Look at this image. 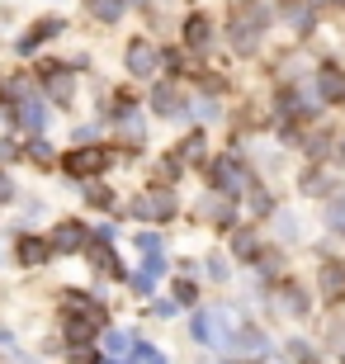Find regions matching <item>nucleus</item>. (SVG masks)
I'll list each match as a JSON object with an SVG mask.
<instances>
[{"instance_id": "obj_1", "label": "nucleus", "mask_w": 345, "mask_h": 364, "mask_svg": "<svg viewBox=\"0 0 345 364\" xmlns=\"http://www.w3.org/2000/svg\"><path fill=\"white\" fill-rule=\"evenodd\" d=\"M133 213L142 218V223H171V218L180 213V203H175L171 189H147L142 199L133 203Z\"/></svg>"}, {"instance_id": "obj_2", "label": "nucleus", "mask_w": 345, "mask_h": 364, "mask_svg": "<svg viewBox=\"0 0 345 364\" xmlns=\"http://www.w3.org/2000/svg\"><path fill=\"white\" fill-rule=\"evenodd\" d=\"M67 176H76V180H90V176H100V171H105L109 166V151L105 147H90V142H85V147H76V151H67Z\"/></svg>"}, {"instance_id": "obj_3", "label": "nucleus", "mask_w": 345, "mask_h": 364, "mask_svg": "<svg viewBox=\"0 0 345 364\" xmlns=\"http://www.w3.org/2000/svg\"><path fill=\"white\" fill-rule=\"evenodd\" d=\"M161 62H166V53H161V48H152L147 38L128 43V76H137V81H152Z\"/></svg>"}, {"instance_id": "obj_4", "label": "nucleus", "mask_w": 345, "mask_h": 364, "mask_svg": "<svg viewBox=\"0 0 345 364\" xmlns=\"http://www.w3.org/2000/svg\"><path fill=\"white\" fill-rule=\"evenodd\" d=\"M152 114H156V119H185L189 114L185 90H180V85H152Z\"/></svg>"}, {"instance_id": "obj_5", "label": "nucleus", "mask_w": 345, "mask_h": 364, "mask_svg": "<svg viewBox=\"0 0 345 364\" xmlns=\"http://www.w3.org/2000/svg\"><path fill=\"white\" fill-rule=\"evenodd\" d=\"M43 85H48V100L62 109H71V100H76V76H71L67 67H48L43 71Z\"/></svg>"}, {"instance_id": "obj_6", "label": "nucleus", "mask_w": 345, "mask_h": 364, "mask_svg": "<svg viewBox=\"0 0 345 364\" xmlns=\"http://www.w3.org/2000/svg\"><path fill=\"white\" fill-rule=\"evenodd\" d=\"M241 161L237 156H218V161H208V185L213 189H223V194H237V185H241Z\"/></svg>"}, {"instance_id": "obj_7", "label": "nucleus", "mask_w": 345, "mask_h": 364, "mask_svg": "<svg viewBox=\"0 0 345 364\" xmlns=\"http://www.w3.org/2000/svg\"><path fill=\"white\" fill-rule=\"evenodd\" d=\"M227 350H241L246 360H265V355H270V336L260 331V326H246V322H241V331L232 336V346H227Z\"/></svg>"}, {"instance_id": "obj_8", "label": "nucleus", "mask_w": 345, "mask_h": 364, "mask_svg": "<svg viewBox=\"0 0 345 364\" xmlns=\"http://www.w3.org/2000/svg\"><path fill=\"white\" fill-rule=\"evenodd\" d=\"M53 251H62V256H71V251H90V232L80 228V223H57Z\"/></svg>"}, {"instance_id": "obj_9", "label": "nucleus", "mask_w": 345, "mask_h": 364, "mask_svg": "<svg viewBox=\"0 0 345 364\" xmlns=\"http://www.w3.org/2000/svg\"><path fill=\"white\" fill-rule=\"evenodd\" d=\"M275 308L284 317H307V294L293 279H284V284H275Z\"/></svg>"}, {"instance_id": "obj_10", "label": "nucleus", "mask_w": 345, "mask_h": 364, "mask_svg": "<svg viewBox=\"0 0 345 364\" xmlns=\"http://www.w3.org/2000/svg\"><path fill=\"white\" fill-rule=\"evenodd\" d=\"M14 119H19V128H24V133L43 137V128H48V109H43V100H33V95H28V100H19V105H14Z\"/></svg>"}, {"instance_id": "obj_11", "label": "nucleus", "mask_w": 345, "mask_h": 364, "mask_svg": "<svg viewBox=\"0 0 345 364\" xmlns=\"http://www.w3.org/2000/svg\"><path fill=\"white\" fill-rule=\"evenodd\" d=\"M90 265H95V274H105V279H119V274H123L119 256H114V246L100 242V237L90 242Z\"/></svg>"}, {"instance_id": "obj_12", "label": "nucleus", "mask_w": 345, "mask_h": 364, "mask_svg": "<svg viewBox=\"0 0 345 364\" xmlns=\"http://www.w3.org/2000/svg\"><path fill=\"white\" fill-rule=\"evenodd\" d=\"M100 326H105L100 317H85V312H67V326H62V331H67V346H85V341H90Z\"/></svg>"}, {"instance_id": "obj_13", "label": "nucleus", "mask_w": 345, "mask_h": 364, "mask_svg": "<svg viewBox=\"0 0 345 364\" xmlns=\"http://www.w3.org/2000/svg\"><path fill=\"white\" fill-rule=\"evenodd\" d=\"M208 223H218V228H232V218H237V208H232V194H223V189H213L208 203L199 208Z\"/></svg>"}, {"instance_id": "obj_14", "label": "nucleus", "mask_w": 345, "mask_h": 364, "mask_svg": "<svg viewBox=\"0 0 345 364\" xmlns=\"http://www.w3.org/2000/svg\"><path fill=\"white\" fill-rule=\"evenodd\" d=\"M161 274H166V260H161V256H142V270L133 274V294L147 298V294L161 284Z\"/></svg>"}, {"instance_id": "obj_15", "label": "nucleus", "mask_w": 345, "mask_h": 364, "mask_svg": "<svg viewBox=\"0 0 345 364\" xmlns=\"http://www.w3.org/2000/svg\"><path fill=\"white\" fill-rule=\"evenodd\" d=\"M62 28H67V24H62V19H43L38 28H28L24 38H19V53H24V57H33V53H38V43L57 38V33H62Z\"/></svg>"}, {"instance_id": "obj_16", "label": "nucleus", "mask_w": 345, "mask_h": 364, "mask_svg": "<svg viewBox=\"0 0 345 364\" xmlns=\"http://www.w3.org/2000/svg\"><path fill=\"white\" fill-rule=\"evenodd\" d=\"M185 43L194 48V53H203V48L213 43V24L203 19V14H189V19H185Z\"/></svg>"}, {"instance_id": "obj_17", "label": "nucleus", "mask_w": 345, "mask_h": 364, "mask_svg": "<svg viewBox=\"0 0 345 364\" xmlns=\"http://www.w3.org/2000/svg\"><path fill=\"white\" fill-rule=\"evenodd\" d=\"M317 95H322V100H345V76L331 71V67H322L317 71Z\"/></svg>"}, {"instance_id": "obj_18", "label": "nucleus", "mask_w": 345, "mask_h": 364, "mask_svg": "<svg viewBox=\"0 0 345 364\" xmlns=\"http://www.w3.org/2000/svg\"><path fill=\"white\" fill-rule=\"evenodd\" d=\"M284 24L298 28V33H307V28L317 24V14H312V5H298V0H289V5H284Z\"/></svg>"}, {"instance_id": "obj_19", "label": "nucleus", "mask_w": 345, "mask_h": 364, "mask_svg": "<svg viewBox=\"0 0 345 364\" xmlns=\"http://www.w3.org/2000/svg\"><path fill=\"white\" fill-rule=\"evenodd\" d=\"M48 256H53V242H38V237H24L19 242V260L24 265H43Z\"/></svg>"}, {"instance_id": "obj_20", "label": "nucleus", "mask_w": 345, "mask_h": 364, "mask_svg": "<svg viewBox=\"0 0 345 364\" xmlns=\"http://www.w3.org/2000/svg\"><path fill=\"white\" fill-rule=\"evenodd\" d=\"M133 350H137V346H133L128 331H105V355H109V360H128Z\"/></svg>"}, {"instance_id": "obj_21", "label": "nucleus", "mask_w": 345, "mask_h": 364, "mask_svg": "<svg viewBox=\"0 0 345 364\" xmlns=\"http://www.w3.org/2000/svg\"><path fill=\"white\" fill-rule=\"evenodd\" d=\"M322 294L345 298V265H322Z\"/></svg>"}, {"instance_id": "obj_22", "label": "nucleus", "mask_w": 345, "mask_h": 364, "mask_svg": "<svg viewBox=\"0 0 345 364\" xmlns=\"http://www.w3.org/2000/svg\"><path fill=\"white\" fill-rule=\"evenodd\" d=\"M232 251L241 260H260V237L255 232H232Z\"/></svg>"}, {"instance_id": "obj_23", "label": "nucleus", "mask_w": 345, "mask_h": 364, "mask_svg": "<svg viewBox=\"0 0 345 364\" xmlns=\"http://www.w3.org/2000/svg\"><path fill=\"white\" fill-rule=\"evenodd\" d=\"M180 156H185V166H203V156H208V147H203V133H189L185 142H180Z\"/></svg>"}, {"instance_id": "obj_24", "label": "nucleus", "mask_w": 345, "mask_h": 364, "mask_svg": "<svg viewBox=\"0 0 345 364\" xmlns=\"http://www.w3.org/2000/svg\"><path fill=\"white\" fill-rule=\"evenodd\" d=\"M90 14L100 24H119L123 19V0H90Z\"/></svg>"}, {"instance_id": "obj_25", "label": "nucleus", "mask_w": 345, "mask_h": 364, "mask_svg": "<svg viewBox=\"0 0 345 364\" xmlns=\"http://www.w3.org/2000/svg\"><path fill=\"white\" fill-rule=\"evenodd\" d=\"M327 228H331L336 237H345V189L331 194V203H327Z\"/></svg>"}, {"instance_id": "obj_26", "label": "nucleus", "mask_w": 345, "mask_h": 364, "mask_svg": "<svg viewBox=\"0 0 345 364\" xmlns=\"http://www.w3.org/2000/svg\"><path fill=\"white\" fill-rule=\"evenodd\" d=\"M189 331H194V341H203V346H213V312H194V317H189Z\"/></svg>"}, {"instance_id": "obj_27", "label": "nucleus", "mask_w": 345, "mask_h": 364, "mask_svg": "<svg viewBox=\"0 0 345 364\" xmlns=\"http://www.w3.org/2000/svg\"><path fill=\"white\" fill-rule=\"evenodd\" d=\"M275 228H279V237H284V242H298V237H303V223H298L293 213H279Z\"/></svg>"}, {"instance_id": "obj_28", "label": "nucleus", "mask_w": 345, "mask_h": 364, "mask_svg": "<svg viewBox=\"0 0 345 364\" xmlns=\"http://www.w3.org/2000/svg\"><path fill=\"white\" fill-rule=\"evenodd\" d=\"M24 156H28L33 166H53V147H48L43 137H33V142H28V151H24Z\"/></svg>"}, {"instance_id": "obj_29", "label": "nucleus", "mask_w": 345, "mask_h": 364, "mask_svg": "<svg viewBox=\"0 0 345 364\" xmlns=\"http://www.w3.org/2000/svg\"><path fill=\"white\" fill-rule=\"evenodd\" d=\"M85 203H95V208H105V213H114V189H105V185H90Z\"/></svg>"}, {"instance_id": "obj_30", "label": "nucleus", "mask_w": 345, "mask_h": 364, "mask_svg": "<svg viewBox=\"0 0 345 364\" xmlns=\"http://www.w3.org/2000/svg\"><path fill=\"white\" fill-rule=\"evenodd\" d=\"M133 242H137V251H142V256H161V237H156V232H147V228H142Z\"/></svg>"}, {"instance_id": "obj_31", "label": "nucleus", "mask_w": 345, "mask_h": 364, "mask_svg": "<svg viewBox=\"0 0 345 364\" xmlns=\"http://www.w3.org/2000/svg\"><path fill=\"white\" fill-rule=\"evenodd\" d=\"M208 279H232V260L208 256Z\"/></svg>"}, {"instance_id": "obj_32", "label": "nucleus", "mask_w": 345, "mask_h": 364, "mask_svg": "<svg viewBox=\"0 0 345 364\" xmlns=\"http://www.w3.org/2000/svg\"><path fill=\"white\" fill-rule=\"evenodd\" d=\"M137 364H166V355L156 346H137Z\"/></svg>"}, {"instance_id": "obj_33", "label": "nucleus", "mask_w": 345, "mask_h": 364, "mask_svg": "<svg viewBox=\"0 0 345 364\" xmlns=\"http://www.w3.org/2000/svg\"><path fill=\"white\" fill-rule=\"evenodd\" d=\"M194 294H199V289H194V279H185V274H180V284H175V298H180V303H194Z\"/></svg>"}, {"instance_id": "obj_34", "label": "nucleus", "mask_w": 345, "mask_h": 364, "mask_svg": "<svg viewBox=\"0 0 345 364\" xmlns=\"http://www.w3.org/2000/svg\"><path fill=\"white\" fill-rule=\"evenodd\" d=\"M194 114H199L203 123H213V119H218V100H199V105H194Z\"/></svg>"}, {"instance_id": "obj_35", "label": "nucleus", "mask_w": 345, "mask_h": 364, "mask_svg": "<svg viewBox=\"0 0 345 364\" xmlns=\"http://www.w3.org/2000/svg\"><path fill=\"white\" fill-rule=\"evenodd\" d=\"M10 199H14V180L0 171V203H10Z\"/></svg>"}, {"instance_id": "obj_36", "label": "nucleus", "mask_w": 345, "mask_h": 364, "mask_svg": "<svg viewBox=\"0 0 345 364\" xmlns=\"http://www.w3.org/2000/svg\"><path fill=\"white\" fill-rule=\"evenodd\" d=\"M152 312H156V317H175V303H171V298H161V303H152Z\"/></svg>"}, {"instance_id": "obj_37", "label": "nucleus", "mask_w": 345, "mask_h": 364, "mask_svg": "<svg viewBox=\"0 0 345 364\" xmlns=\"http://www.w3.org/2000/svg\"><path fill=\"white\" fill-rule=\"evenodd\" d=\"M14 156H19V147L14 142H0V161H14Z\"/></svg>"}, {"instance_id": "obj_38", "label": "nucleus", "mask_w": 345, "mask_h": 364, "mask_svg": "<svg viewBox=\"0 0 345 364\" xmlns=\"http://www.w3.org/2000/svg\"><path fill=\"white\" fill-rule=\"evenodd\" d=\"M0 260H5V242H0Z\"/></svg>"}, {"instance_id": "obj_39", "label": "nucleus", "mask_w": 345, "mask_h": 364, "mask_svg": "<svg viewBox=\"0 0 345 364\" xmlns=\"http://www.w3.org/2000/svg\"><path fill=\"white\" fill-rule=\"evenodd\" d=\"M331 5H341V10H345V0H331Z\"/></svg>"}]
</instances>
